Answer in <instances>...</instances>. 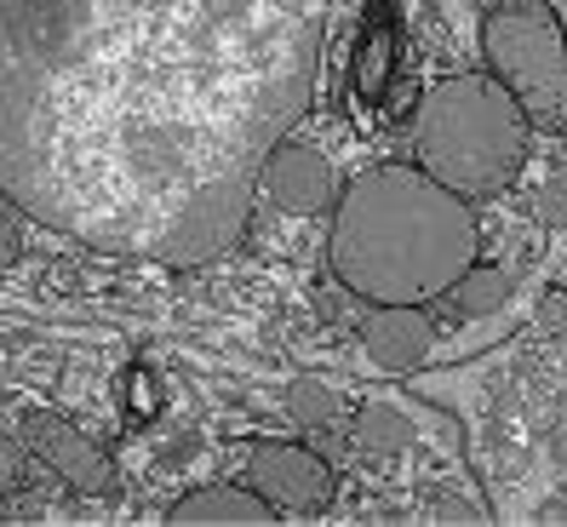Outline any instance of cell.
<instances>
[{"label":"cell","instance_id":"6da1fadb","mask_svg":"<svg viewBox=\"0 0 567 527\" xmlns=\"http://www.w3.org/2000/svg\"><path fill=\"white\" fill-rule=\"evenodd\" d=\"M332 0H0V178L52 236L207 264L310 110Z\"/></svg>","mask_w":567,"mask_h":527},{"label":"cell","instance_id":"7a4b0ae2","mask_svg":"<svg viewBox=\"0 0 567 527\" xmlns=\"http://www.w3.org/2000/svg\"><path fill=\"white\" fill-rule=\"evenodd\" d=\"M476 207L424 167L355 173L327 229V264L361 304H430L476 264Z\"/></svg>","mask_w":567,"mask_h":527},{"label":"cell","instance_id":"3957f363","mask_svg":"<svg viewBox=\"0 0 567 527\" xmlns=\"http://www.w3.org/2000/svg\"><path fill=\"white\" fill-rule=\"evenodd\" d=\"M533 121L493 75H447L424 92L413 155L430 178L458 189L464 202H493L527 167Z\"/></svg>","mask_w":567,"mask_h":527},{"label":"cell","instance_id":"277c9868","mask_svg":"<svg viewBox=\"0 0 567 527\" xmlns=\"http://www.w3.org/2000/svg\"><path fill=\"white\" fill-rule=\"evenodd\" d=\"M482 63L527 110L533 126H567V35L545 0H505L482 18Z\"/></svg>","mask_w":567,"mask_h":527},{"label":"cell","instance_id":"5b68a950","mask_svg":"<svg viewBox=\"0 0 567 527\" xmlns=\"http://www.w3.org/2000/svg\"><path fill=\"white\" fill-rule=\"evenodd\" d=\"M18 442L41 458V465L63 482V487H75L86 493V499H115L121 493V471H115V458L97 447L75 418H63V413H47V407H29L18 418Z\"/></svg>","mask_w":567,"mask_h":527},{"label":"cell","instance_id":"8992f818","mask_svg":"<svg viewBox=\"0 0 567 527\" xmlns=\"http://www.w3.org/2000/svg\"><path fill=\"white\" fill-rule=\"evenodd\" d=\"M247 487H258L276 510H298L316 516L332 505V465L321 453H310L305 442H258L247 458Z\"/></svg>","mask_w":567,"mask_h":527},{"label":"cell","instance_id":"52a82bcc","mask_svg":"<svg viewBox=\"0 0 567 527\" xmlns=\"http://www.w3.org/2000/svg\"><path fill=\"white\" fill-rule=\"evenodd\" d=\"M264 195L292 213V218H310V213H327L332 202H339V178H332L327 155L316 144H292L281 138L270 149V161H264Z\"/></svg>","mask_w":567,"mask_h":527},{"label":"cell","instance_id":"ba28073f","mask_svg":"<svg viewBox=\"0 0 567 527\" xmlns=\"http://www.w3.org/2000/svg\"><path fill=\"white\" fill-rule=\"evenodd\" d=\"M361 344L373 355V368L384 373H413L419 361L436 350V321L424 304H373L361 327Z\"/></svg>","mask_w":567,"mask_h":527},{"label":"cell","instance_id":"9c48e42d","mask_svg":"<svg viewBox=\"0 0 567 527\" xmlns=\"http://www.w3.org/2000/svg\"><path fill=\"white\" fill-rule=\"evenodd\" d=\"M281 510L264 499L258 487H229V482H213V487H195L184 493V499L166 510V521H178V527H202V521H276Z\"/></svg>","mask_w":567,"mask_h":527},{"label":"cell","instance_id":"30bf717a","mask_svg":"<svg viewBox=\"0 0 567 527\" xmlns=\"http://www.w3.org/2000/svg\"><path fill=\"white\" fill-rule=\"evenodd\" d=\"M447 299H453L458 316H493L511 299V276L498 270V264H471V270L447 287Z\"/></svg>","mask_w":567,"mask_h":527},{"label":"cell","instance_id":"8fae6325","mask_svg":"<svg viewBox=\"0 0 567 527\" xmlns=\"http://www.w3.org/2000/svg\"><path fill=\"white\" fill-rule=\"evenodd\" d=\"M355 442L367 453H402L413 442V424H408V413H395L390 402H367L355 413Z\"/></svg>","mask_w":567,"mask_h":527},{"label":"cell","instance_id":"7c38bea8","mask_svg":"<svg viewBox=\"0 0 567 527\" xmlns=\"http://www.w3.org/2000/svg\"><path fill=\"white\" fill-rule=\"evenodd\" d=\"M287 413H292V424H305V431H327V424L339 418V395L316 379H305V384L287 390Z\"/></svg>","mask_w":567,"mask_h":527},{"label":"cell","instance_id":"4fadbf2b","mask_svg":"<svg viewBox=\"0 0 567 527\" xmlns=\"http://www.w3.org/2000/svg\"><path fill=\"white\" fill-rule=\"evenodd\" d=\"M539 224L567 229V173H561V178H550V184L539 189Z\"/></svg>","mask_w":567,"mask_h":527},{"label":"cell","instance_id":"5bb4252c","mask_svg":"<svg viewBox=\"0 0 567 527\" xmlns=\"http://www.w3.org/2000/svg\"><path fill=\"white\" fill-rule=\"evenodd\" d=\"M424 510L436 516V521H442V516H447V521H482V510H476L471 499H453V493H430Z\"/></svg>","mask_w":567,"mask_h":527},{"label":"cell","instance_id":"9a60e30c","mask_svg":"<svg viewBox=\"0 0 567 527\" xmlns=\"http://www.w3.org/2000/svg\"><path fill=\"white\" fill-rule=\"evenodd\" d=\"M533 521L561 527V521H567V493H556V499H545V505H533Z\"/></svg>","mask_w":567,"mask_h":527},{"label":"cell","instance_id":"2e32d148","mask_svg":"<svg viewBox=\"0 0 567 527\" xmlns=\"http://www.w3.org/2000/svg\"><path fill=\"white\" fill-rule=\"evenodd\" d=\"M545 453H550V465H556V471H567V431H550Z\"/></svg>","mask_w":567,"mask_h":527},{"label":"cell","instance_id":"e0dca14e","mask_svg":"<svg viewBox=\"0 0 567 527\" xmlns=\"http://www.w3.org/2000/svg\"><path fill=\"white\" fill-rule=\"evenodd\" d=\"M545 321H550V327H561V321H567V304H561V299H550V304H545Z\"/></svg>","mask_w":567,"mask_h":527},{"label":"cell","instance_id":"ac0fdd59","mask_svg":"<svg viewBox=\"0 0 567 527\" xmlns=\"http://www.w3.org/2000/svg\"><path fill=\"white\" fill-rule=\"evenodd\" d=\"M561 493H567V471H561Z\"/></svg>","mask_w":567,"mask_h":527},{"label":"cell","instance_id":"d6986e66","mask_svg":"<svg viewBox=\"0 0 567 527\" xmlns=\"http://www.w3.org/2000/svg\"><path fill=\"white\" fill-rule=\"evenodd\" d=\"M561 355H567V339H561Z\"/></svg>","mask_w":567,"mask_h":527}]
</instances>
